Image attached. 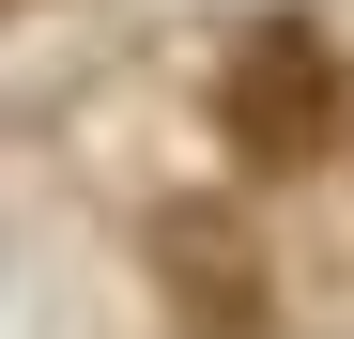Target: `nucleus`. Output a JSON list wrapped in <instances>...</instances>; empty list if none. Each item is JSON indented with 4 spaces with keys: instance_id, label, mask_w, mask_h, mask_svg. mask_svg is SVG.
Returning a JSON list of instances; mask_svg holds the SVG:
<instances>
[{
    "instance_id": "f257e3e1",
    "label": "nucleus",
    "mask_w": 354,
    "mask_h": 339,
    "mask_svg": "<svg viewBox=\"0 0 354 339\" xmlns=\"http://www.w3.org/2000/svg\"><path fill=\"white\" fill-rule=\"evenodd\" d=\"M339 46L308 31V16H247V46H231V77H216V124H231V154L247 170H308L324 139H339Z\"/></svg>"
},
{
    "instance_id": "f03ea898",
    "label": "nucleus",
    "mask_w": 354,
    "mask_h": 339,
    "mask_svg": "<svg viewBox=\"0 0 354 339\" xmlns=\"http://www.w3.org/2000/svg\"><path fill=\"white\" fill-rule=\"evenodd\" d=\"M154 309L185 339H262V262H247V232H231L216 201H169L154 216Z\"/></svg>"
}]
</instances>
